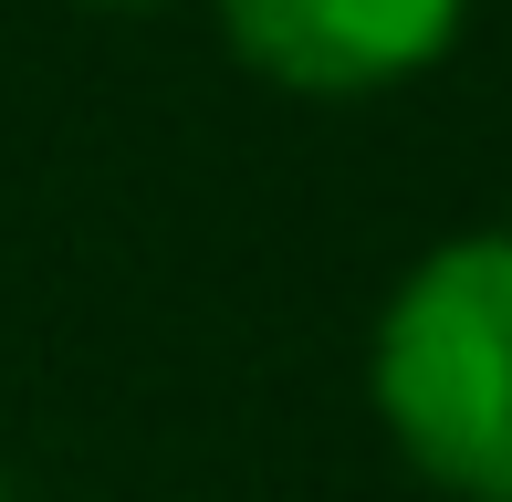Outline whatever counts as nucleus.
<instances>
[{
    "instance_id": "20e7f679",
    "label": "nucleus",
    "mask_w": 512,
    "mask_h": 502,
    "mask_svg": "<svg viewBox=\"0 0 512 502\" xmlns=\"http://www.w3.org/2000/svg\"><path fill=\"white\" fill-rule=\"evenodd\" d=\"M0 502H11V471H0Z\"/></svg>"
},
{
    "instance_id": "f03ea898",
    "label": "nucleus",
    "mask_w": 512,
    "mask_h": 502,
    "mask_svg": "<svg viewBox=\"0 0 512 502\" xmlns=\"http://www.w3.org/2000/svg\"><path fill=\"white\" fill-rule=\"evenodd\" d=\"M230 53L283 95H387L460 42L471 0H209Z\"/></svg>"
},
{
    "instance_id": "7ed1b4c3",
    "label": "nucleus",
    "mask_w": 512,
    "mask_h": 502,
    "mask_svg": "<svg viewBox=\"0 0 512 502\" xmlns=\"http://www.w3.org/2000/svg\"><path fill=\"white\" fill-rule=\"evenodd\" d=\"M84 11H168V0H84Z\"/></svg>"
},
{
    "instance_id": "f257e3e1",
    "label": "nucleus",
    "mask_w": 512,
    "mask_h": 502,
    "mask_svg": "<svg viewBox=\"0 0 512 502\" xmlns=\"http://www.w3.org/2000/svg\"><path fill=\"white\" fill-rule=\"evenodd\" d=\"M366 387L418 482L512 502V231H460L398 272Z\"/></svg>"
}]
</instances>
